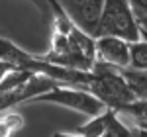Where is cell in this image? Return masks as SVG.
<instances>
[{
	"label": "cell",
	"instance_id": "6da1fadb",
	"mask_svg": "<svg viewBox=\"0 0 147 137\" xmlns=\"http://www.w3.org/2000/svg\"><path fill=\"white\" fill-rule=\"evenodd\" d=\"M86 88L92 94H96L106 104V108H112V110H120L124 104L137 98L134 88L122 75L120 67H114L100 59H96L92 67V79L86 84Z\"/></svg>",
	"mask_w": 147,
	"mask_h": 137
},
{
	"label": "cell",
	"instance_id": "7a4b0ae2",
	"mask_svg": "<svg viewBox=\"0 0 147 137\" xmlns=\"http://www.w3.org/2000/svg\"><path fill=\"white\" fill-rule=\"evenodd\" d=\"M30 102H49V104H57V106H65V108L80 112L88 118L98 116L106 110V104L96 94H92L88 88H84L80 84H67V82H59L51 90L37 94Z\"/></svg>",
	"mask_w": 147,
	"mask_h": 137
},
{
	"label": "cell",
	"instance_id": "3957f363",
	"mask_svg": "<svg viewBox=\"0 0 147 137\" xmlns=\"http://www.w3.org/2000/svg\"><path fill=\"white\" fill-rule=\"evenodd\" d=\"M98 35H118L127 41L141 39V26L129 0H104Z\"/></svg>",
	"mask_w": 147,
	"mask_h": 137
},
{
	"label": "cell",
	"instance_id": "277c9868",
	"mask_svg": "<svg viewBox=\"0 0 147 137\" xmlns=\"http://www.w3.org/2000/svg\"><path fill=\"white\" fill-rule=\"evenodd\" d=\"M59 6L69 14V18L84 30L92 37L98 35V24L100 14L104 8V0H55Z\"/></svg>",
	"mask_w": 147,
	"mask_h": 137
},
{
	"label": "cell",
	"instance_id": "5b68a950",
	"mask_svg": "<svg viewBox=\"0 0 147 137\" xmlns=\"http://www.w3.org/2000/svg\"><path fill=\"white\" fill-rule=\"evenodd\" d=\"M96 59L110 63L114 67H129V41L118 35H98L94 37Z\"/></svg>",
	"mask_w": 147,
	"mask_h": 137
},
{
	"label": "cell",
	"instance_id": "8992f818",
	"mask_svg": "<svg viewBox=\"0 0 147 137\" xmlns=\"http://www.w3.org/2000/svg\"><path fill=\"white\" fill-rule=\"evenodd\" d=\"M106 124H108V108L98 116H90V120L86 124L79 126L73 133L75 135H84V137H104Z\"/></svg>",
	"mask_w": 147,
	"mask_h": 137
},
{
	"label": "cell",
	"instance_id": "52a82bcc",
	"mask_svg": "<svg viewBox=\"0 0 147 137\" xmlns=\"http://www.w3.org/2000/svg\"><path fill=\"white\" fill-rule=\"evenodd\" d=\"M129 67L147 71V34L141 30V39L129 41Z\"/></svg>",
	"mask_w": 147,
	"mask_h": 137
},
{
	"label": "cell",
	"instance_id": "ba28073f",
	"mask_svg": "<svg viewBox=\"0 0 147 137\" xmlns=\"http://www.w3.org/2000/svg\"><path fill=\"white\" fill-rule=\"evenodd\" d=\"M120 71L137 96L147 98V71H137L131 67H120Z\"/></svg>",
	"mask_w": 147,
	"mask_h": 137
},
{
	"label": "cell",
	"instance_id": "9c48e42d",
	"mask_svg": "<svg viewBox=\"0 0 147 137\" xmlns=\"http://www.w3.org/2000/svg\"><path fill=\"white\" fill-rule=\"evenodd\" d=\"M24 127V118L16 112H8V110H0V137L10 135L14 131Z\"/></svg>",
	"mask_w": 147,
	"mask_h": 137
},
{
	"label": "cell",
	"instance_id": "30bf717a",
	"mask_svg": "<svg viewBox=\"0 0 147 137\" xmlns=\"http://www.w3.org/2000/svg\"><path fill=\"white\" fill-rule=\"evenodd\" d=\"M136 12H145L147 10V0H129Z\"/></svg>",
	"mask_w": 147,
	"mask_h": 137
},
{
	"label": "cell",
	"instance_id": "8fae6325",
	"mask_svg": "<svg viewBox=\"0 0 147 137\" xmlns=\"http://www.w3.org/2000/svg\"><path fill=\"white\" fill-rule=\"evenodd\" d=\"M136 16H137V22H139V26H141V28L147 32V10H145V12H136Z\"/></svg>",
	"mask_w": 147,
	"mask_h": 137
}]
</instances>
